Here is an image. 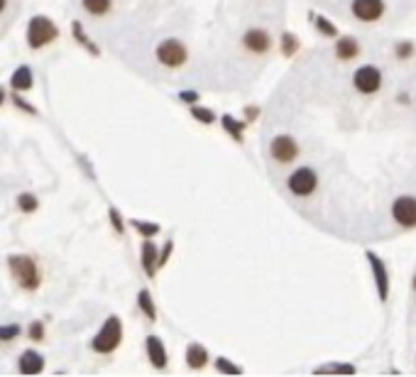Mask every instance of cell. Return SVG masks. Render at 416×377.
<instances>
[{"instance_id": "1", "label": "cell", "mask_w": 416, "mask_h": 377, "mask_svg": "<svg viewBox=\"0 0 416 377\" xmlns=\"http://www.w3.org/2000/svg\"><path fill=\"white\" fill-rule=\"evenodd\" d=\"M8 267H10V274L15 277V282H18L22 289L35 291L39 287V282H42L39 270H37V262L32 260L30 255H10Z\"/></svg>"}, {"instance_id": "2", "label": "cell", "mask_w": 416, "mask_h": 377, "mask_svg": "<svg viewBox=\"0 0 416 377\" xmlns=\"http://www.w3.org/2000/svg\"><path fill=\"white\" fill-rule=\"evenodd\" d=\"M121 343H123V321L118 316H108L106 323L101 326V331L91 341V348L96 353H101V356H108V353L118 351Z\"/></svg>"}, {"instance_id": "3", "label": "cell", "mask_w": 416, "mask_h": 377, "mask_svg": "<svg viewBox=\"0 0 416 377\" xmlns=\"http://www.w3.org/2000/svg\"><path fill=\"white\" fill-rule=\"evenodd\" d=\"M56 37H59V30H56L54 20H49L47 15H35L30 20V25H27V44L32 49L47 47Z\"/></svg>"}, {"instance_id": "4", "label": "cell", "mask_w": 416, "mask_h": 377, "mask_svg": "<svg viewBox=\"0 0 416 377\" xmlns=\"http://www.w3.org/2000/svg\"><path fill=\"white\" fill-rule=\"evenodd\" d=\"M155 56H157V61L162 66L179 69V66L186 64V59H189V51H186V47H184V42H181V39L169 37V39H164V42L157 44Z\"/></svg>"}, {"instance_id": "5", "label": "cell", "mask_w": 416, "mask_h": 377, "mask_svg": "<svg viewBox=\"0 0 416 377\" xmlns=\"http://www.w3.org/2000/svg\"><path fill=\"white\" fill-rule=\"evenodd\" d=\"M287 186L294 196H311L318 186V176L316 171L309 169V167H299L296 171H292L287 179Z\"/></svg>"}, {"instance_id": "6", "label": "cell", "mask_w": 416, "mask_h": 377, "mask_svg": "<svg viewBox=\"0 0 416 377\" xmlns=\"http://www.w3.org/2000/svg\"><path fill=\"white\" fill-rule=\"evenodd\" d=\"M270 154H272V159H275V162L289 164V162H294L296 154H299V145H296L294 137L277 135V137H272V142H270Z\"/></svg>"}, {"instance_id": "7", "label": "cell", "mask_w": 416, "mask_h": 377, "mask_svg": "<svg viewBox=\"0 0 416 377\" xmlns=\"http://www.w3.org/2000/svg\"><path fill=\"white\" fill-rule=\"evenodd\" d=\"M392 218L404 228L416 226V198L414 196H399L392 203Z\"/></svg>"}, {"instance_id": "8", "label": "cell", "mask_w": 416, "mask_h": 377, "mask_svg": "<svg viewBox=\"0 0 416 377\" xmlns=\"http://www.w3.org/2000/svg\"><path fill=\"white\" fill-rule=\"evenodd\" d=\"M352 84L360 94H375L382 86V74L375 66H360L352 76Z\"/></svg>"}, {"instance_id": "9", "label": "cell", "mask_w": 416, "mask_h": 377, "mask_svg": "<svg viewBox=\"0 0 416 377\" xmlns=\"http://www.w3.org/2000/svg\"><path fill=\"white\" fill-rule=\"evenodd\" d=\"M243 47L248 51H253V54H265V51H270L272 47L270 32L262 30V27H250V30L243 34Z\"/></svg>"}, {"instance_id": "10", "label": "cell", "mask_w": 416, "mask_h": 377, "mask_svg": "<svg viewBox=\"0 0 416 377\" xmlns=\"http://www.w3.org/2000/svg\"><path fill=\"white\" fill-rule=\"evenodd\" d=\"M385 13V3L382 0H352V15L362 22H375Z\"/></svg>"}, {"instance_id": "11", "label": "cell", "mask_w": 416, "mask_h": 377, "mask_svg": "<svg viewBox=\"0 0 416 377\" xmlns=\"http://www.w3.org/2000/svg\"><path fill=\"white\" fill-rule=\"evenodd\" d=\"M145 348H147V358H150L152 368H157V370H164V368H167V363H169L167 346H164L159 336H147Z\"/></svg>"}, {"instance_id": "12", "label": "cell", "mask_w": 416, "mask_h": 377, "mask_svg": "<svg viewBox=\"0 0 416 377\" xmlns=\"http://www.w3.org/2000/svg\"><path fill=\"white\" fill-rule=\"evenodd\" d=\"M140 265L147 277H155L159 270V250H157V245L152 243V238H145V243H142Z\"/></svg>"}, {"instance_id": "13", "label": "cell", "mask_w": 416, "mask_h": 377, "mask_svg": "<svg viewBox=\"0 0 416 377\" xmlns=\"http://www.w3.org/2000/svg\"><path fill=\"white\" fill-rule=\"evenodd\" d=\"M18 370L22 375H39L44 370V358L37 351H22L18 360Z\"/></svg>"}, {"instance_id": "14", "label": "cell", "mask_w": 416, "mask_h": 377, "mask_svg": "<svg viewBox=\"0 0 416 377\" xmlns=\"http://www.w3.org/2000/svg\"><path fill=\"white\" fill-rule=\"evenodd\" d=\"M206 363H208L206 346H201V343H189V348H186V365H189L191 370H201V368H206Z\"/></svg>"}, {"instance_id": "15", "label": "cell", "mask_w": 416, "mask_h": 377, "mask_svg": "<svg viewBox=\"0 0 416 377\" xmlns=\"http://www.w3.org/2000/svg\"><path fill=\"white\" fill-rule=\"evenodd\" d=\"M32 84H35V79H32V69L30 66H18L13 71V76H10V86H13V91H30Z\"/></svg>"}, {"instance_id": "16", "label": "cell", "mask_w": 416, "mask_h": 377, "mask_svg": "<svg viewBox=\"0 0 416 377\" xmlns=\"http://www.w3.org/2000/svg\"><path fill=\"white\" fill-rule=\"evenodd\" d=\"M220 125H223V130L233 137V140L243 142V133H245V125L248 123H240V120H235L233 116H228L225 113V116H220Z\"/></svg>"}, {"instance_id": "17", "label": "cell", "mask_w": 416, "mask_h": 377, "mask_svg": "<svg viewBox=\"0 0 416 377\" xmlns=\"http://www.w3.org/2000/svg\"><path fill=\"white\" fill-rule=\"evenodd\" d=\"M71 34H73V39H76V42H81L83 47H86L93 56H98V54H101V49L96 47L93 39H91L88 34L83 32V27H81V22H78V20H73V22H71Z\"/></svg>"}, {"instance_id": "18", "label": "cell", "mask_w": 416, "mask_h": 377, "mask_svg": "<svg viewBox=\"0 0 416 377\" xmlns=\"http://www.w3.org/2000/svg\"><path fill=\"white\" fill-rule=\"evenodd\" d=\"M81 5H83V10H86L88 15H93V17H103V15L111 13L113 0H81Z\"/></svg>"}, {"instance_id": "19", "label": "cell", "mask_w": 416, "mask_h": 377, "mask_svg": "<svg viewBox=\"0 0 416 377\" xmlns=\"http://www.w3.org/2000/svg\"><path fill=\"white\" fill-rule=\"evenodd\" d=\"M138 306L150 321H157V308H155V299H152L150 289H142L138 294Z\"/></svg>"}, {"instance_id": "20", "label": "cell", "mask_w": 416, "mask_h": 377, "mask_svg": "<svg viewBox=\"0 0 416 377\" xmlns=\"http://www.w3.org/2000/svg\"><path fill=\"white\" fill-rule=\"evenodd\" d=\"M357 49L360 47H357V42L352 37H343L338 44H335V54H338L340 59H352V56L357 54Z\"/></svg>"}, {"instance_id": "21", "label": "cell", "mask_w": 416, "mask_h": 377, "mask_svg": "<svg viewBox=\"0 0 416 377\" xmlns=\"http://www.w3.org/2000/svg\"><path fill=\"white\" fill-rule=\"evenodd\" d=\"M191 118H196L198 123H203V125H210V123H215V113L210 111V108L196 106V103H193V106H191Z\"/></svg>"}, {"instance_id": "22", "label": "cell", "mask_w": 416, "mask_h": 377, "mask_svg": "<svg viewBox=\"0 0 416 377\" xmlns=\"http://www.w3.org/2000/svg\"><path fill=\"white\" fill-rule=\"evenodd\" d=\"M18 206H20L22 213H32V211H37L39 201H37L35 193H20V196H18Z\"/></svg>"}, {"instance_id": "23", "label": "cell", "mask_w": 416, "mask_h": 377, "mask_svg": "<svg viewBox=\"0 0 416 377\" xmlns=\"http://www.w3.org/2000/svg\"><path fill=\"white\" fill-rule=\"evenodd\" d=\"M133 226H135V231L140 233V236H145V238H155L157 233H159V226L157 223H147V221H133Z\"/></svg>"}, {"instance_id": "24", "label": "cell", "mask_w": 416, "mask_h": 377, "mask_svg": "<svg viewBox=\"0 0 416 377\" xmlns=\"http://www.w3.org/2000/svg\"><path fill=\"white\" fill-rule=\"evenodd\" d=\"M22 333V328L18 323H5V326H0V341H15L18 336Z\"/></svg>"}, {"instance_id": "25", "label": "cell", "mask_w": 416, "mask_h": 377, "mask_svg": "<svg viewBox=\"0 0 416 377\" xmlns=\"http://www.w3.org/2000/svg\"><path fill=\"white\" fill-rule=\"evenodd\" d=\"M215 370H218V373H223V375H240L243 373V368L233 365L228 358H218V360H215Z\"/></svg>"}, {"instance_id": "26", "label": "cell", "mask_w": 416, "mask_h": 377, "mask_svg": "<svg viewBox=\"0 0 416 377\" xmlns=\"http://www.w3.org/2000/svg\"><path fill=\"white\" fill-rule=\"evenodd\" d=\"M27 336H30V341L39 343V341L44 338V323L42 321H32L30 328H27Z\"/></svg>"}, {"instance_id": "27", "label": "cell", "mask_w": 416, "mask_h": 377, "mask_svg": "<svg viewBox=\"0 0 416 377\" xmlns=\"http://www.w3.org/2000/svg\"><path fill=\"white\" fill-rule=\"evenodd\" d=\"M370 260H372V267H375V272H377L380 294H382V296H387V274H382V265L377 262V257H370Z\"/></svg>"}, {"instance_id": "28", "label": "cell", "mask_w": 416, "mask_h": 377, "mask_svg": "<svg viewBox=\"0 0 416 377\" xmlns=\"http://www.w3.org/2000/svg\"><path fill=\"white\" fill-rule=\"evenodd\" d=\"M296 44H299V42H296L294 34H284V37H282V51H284L287 56H292V54H294V51H296Z\"/></svg>"}, {"instance_id": "29", "label": "cell", "mask_w": 416, "mask_h": 377, "mask_svg": "<svg viewBox=\"0 0 416 377\" xmlns=\"http://www.w3.org/2000/svg\"><path fill=\"white\" fill-rule=\"evenodd\" d=\"M172 250H174V240H167V243H164V248L159 250V267L167 265V260H169V255H172Z\"/></svg>"}, {"instance_id": "30", "label": "cell", "mask_w": 416, "mask_h": 377, "mask_svg": "<svg viewBox=\"0 0 416 377\" xmlns=\"http://www.w3.org/2000/svg\"><path fill=\"white\" fill-rule=\"evenodd\" d=\"M13 101H15V106H18V108H25V111H27V113H32V116L37 113V108H35V106H30V103L22 99L20 91H15V94H13Z\"/></svg>"}, {"instance_id": "31", "label": "cell", "mask_w": 416, "mask_h": 377, "mask_svg": "<svg viewBox=\"0 0 416 377\" xmlns=\"http://www.w3.org/2000/svg\"><path fill=\"white\" fill-rule=\"evenodd\" d=\"M111 221H113V228H116V231H121V233H123L125 223H123V216L118 213V208H111Z\"/></svg>"}, {"instance_id": "32", "label": "cell", "mask_w": 416, "mask_h": 377, "mask_svg": "<svg viewBox=\"0 0 416 377\" xmlns=\"http://www.w3.org/2000/svg\"><path fill=\"white\" fill-rule=\"evenodd\" d=\"M179 101H184V103H189V106H193V103H198V94H196V91H181Z\"/></svg>"}, {"instance_id": "33", "label": "cell", "mask_w": 416, "mask_h": 377, "mask_svg": "<svg viewBox=\"0 0 416 377\" xmlns=\"http://www.w3.org/2000/svg\"><path fill=\"white\" fill-rule=\"evenodd\" d=\"M316 22H318V30H321V32H326V34H335V27L330 25L328 20H323V17H316Z\"/></svg>"}, {"instance_id": "34", "label": "cell", "mask_w": 416, "mask_h": 377, "mask_svg": "<svg viewBox=\"0 0 416 377\" xmlns=\"http://www.w3.org/2000/svg\"><path fill=\"white\" fill-rule=\"evenodd\" d=\"M352 373V368H343V365H330V368H318V373Z\"/></svg>"}, {"instance_id": "35", "label": "cell", "mask_w": 416, "mask_h": 377, "mask_svg": "<svg viewBox=\"0 0 416 377\" xmlns=\"http://www.w3.org/2000/svg\"><path fill=\"white\" fill-rule=\"evenodd\" d=\"M3 103H5V91L0 89V106H3Z\"/></svg>"}, {"instance_id": "36", "label": "cell", "mask_w": 416, "mask_h": 377, "mask_svg": "<svg viewBox=\"0 0 416 377\" xmlns=\"http://www.w3.org/2000/svg\"><path fill=\"white\" fill-rule=\"evenodd\" d=\"M5 5H8V0H0V13L5 10Z\"/></svg>"}, {"instance_id": "37", "label": "cell", "mask_w": 416, "mask_h": 377, "mask_svg": "<svg viewBox=\"0 0 416 377\" xmlns=\"http://www.w3.org/2000/svg\"><path fill=\"white\" fill-rule=\"evenodd\" d=\"M414 287H416V279H414Z\"/></svg>"}]
</instances>
